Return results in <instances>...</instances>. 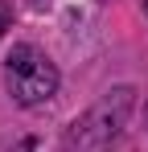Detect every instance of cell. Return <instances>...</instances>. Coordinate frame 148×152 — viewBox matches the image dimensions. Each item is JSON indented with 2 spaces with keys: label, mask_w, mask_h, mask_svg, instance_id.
Masks as SVG:
<instances>
[{
  "label": "cell",
  "mask_w": 148,
  "mask_h": 152,
  "mask_svg": "<svg viewBox=\"0 0 148 152\" xmlns=\"http://www.w3.org/2000/svg\"><path fill=\"white\" fill-rule=\"evenodd\" d=\"M4 82H8L12 103H21V107H41V103H49L58 95V70H53V62L37 45H29V41L8 50V58H4Z\"/></svg>",
  "instance_id": "1"
},
{
  "label": "cell",
  "mask_w": 148,
  "mask_h": 152,
  "mask_svg": "<svg viewBox=\"0 0 148 152\" xmlns=\"http://www.w3.org/2000/svg\"><path fill=\"white\" fill-rule=\"evenodd\" d=\"M8 152H37V144H33V140H21L17 148H8Z\"/></svg>",
  "instance_id": "2"
},
{
  "label": "cell",
  "mask_w": 148,
  "mask_h": 152,
  "mask_svg": "<svg viewBox=\"0 0 148 152\" xmlns=\"http://www.w3.org/2000/svg\"><path fill=\"white\" fill-rule=\"evenodd\" d=\"M144 12H148V0H144Z\"/></svg>",
  "instance_id": "3"
}]
</instances>
